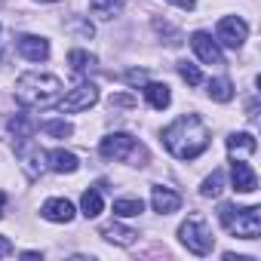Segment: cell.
Segmentation results:
<instances>
[{
  "mask_svg": "<svg viewBox=\"0 0 261 261\" xmlns=\"http://www.w3.org/2000/svg\"><path fill=\"white\" fill-rule=\"evenodd\" d=\"M218 221L224 224L227 233H233V237H240V240H255V237L261 233V209H258V206L237 209V206H230V203H221Z\"/></svg>",
  "mask_w": 261,
  "mask_h": 261,
  "instance_id": "cell-4",
  "label": "cell"
},
{
  "mask_svg": "<svg viewBox=\"0 0 261 261\" xmlns=\"http://www.w3.org/2000/svg\"><path fill=\"white\" fill-rule=\"evenodd\" d=\"M169 4H175L178 10H194V7H197V0H169Z\"/></svg>",
  "mask_w": 261,
  "mask_h": 261,
  "instance_id": "cell-29",
  "label": "cell"
},
{
  "mask_svg": "<svg viewBox=\"0 0 261 261\" xmlns=\"http://www.w3.org/2000/svg\"><path fill=\"white\" fill-rule=\"evenodd\" d=\"M151 206H154V212H160V215H172V212H178L181 197H178L172 188L154 185V188H151Z\"/></svg>",
  "mask_w": 261,
  "mask_h": 261,
  "instance_id": "cell-13",
  "label": "cell"
},
{
  "mask_svg": "<svg viewBox=\"0 0 261 261\" xmlns=\"http://www.w3.org/2000/svg\"><path fill=\"white\" fill-rule=\"evenodd\" d=\"M209 98H215V101H230L233 98V83L227 80V77H215V80H209Z\"/></svg>",
  "mask_w": 261,
  "mask_h": 261,
  "instance_id": "cell-21",
  "label": "cell"
},
{
  "mask_svg": "<svg viewBox=\"0 0 261 261\" xmlns=\"http://www.w3.org/2000/svg\"><path fill=\"white\" fill-rule=\"evenodd\" d=\"M40 215H43L46 221L68 224V221H74L77 209H74V203H71V200H65V197H53V200H46V203L40 206Z\"/></svg>",
  "mask_w": 261,
  "mask_h": 261,
  "instance_id": "cell-10",
  "label": "cell"
},
{
  "mask_svg": "<svg viewBox=\"0 0 261 261\" xmlns=\"http://www.w3.org/2000/svg\"><path fill=\"white\" fill-rule=\"evenodd\" d=\"M191 46H194V53H197L200 62H206V65H224L221 46H218V40H212V34L194 31V34H191Z\"/></svg>",
  "mask_w": 261,
  "mask_h": 261,
  "instance_id": "cell-9",
  "label": "cell"
},
{
  "mask_svg": "<svg viewBox=\"0 0 261 261\" xmlns=\"http://www.w3.org/2000/svg\"><path fill=\"white\" fill-rule=\"evenodd\" d=\"M4 203H7V197H4V194H0V215H4Z\"/></svg>",
  "mask_w": 261,
  "mask_h": 261,
  "instance_id": "cell-30",
  "label": "cell"
},
{
  "mask_svg": "<svg viewBox=\"0 0 261 261\" xmlns=\"http://www.w3.org/2000/svg\"><path fill=\"white\" fill-rule=\"evenodd\" d=\"M98 154L105 160H117V163H129V166H145L148 163V148L133 139L129 133H111L101 139Z\"/></svg>",
  "mask_w": 261,
  "mask_h": 261,
  "instance_id": "cell-3",
  "label": "cell"
},
{
  "mask_svg": "<svg viewBox=\"0 0 261 261\" xmlns=\"http://www.w3.org/2000/svg\"><path fill=\"white\" fill-rule=\"evenodd\" d=\"M178 74H181V80L185 83H191V86H197L203 77H200V68L194 65V62H178Z\"/></svg>",
  "mask_w": 261,
  "mask_h": 261,
  "instance_id": "cell-26",
  "label": "cell"
},
{
  "mask_svg": "<svg viewBox=\"0 0 261 261\" xmlns=\"http://www.w3.org/2000/svg\"><path fill=\"white\" fill-rule=\"evenodd\" d=\"M19 53L28 59V62H46L49 59V40L46 37H37V34H22L16 40Z\"/></svg>",
  "mask_w": 261,
  "mask_h": 261,
  "instance_id": "cell-11",
  "label": "cell"
},
{
  "mask_svg": "<svg viewBox=\"0 0 261 261\" xmlns=\"http://www.w3.org/2000/svg\"><path fill=\"white\" fill-rule=\"evenodd\" d=\"M145 98H148V105L154 111H163V108H169L172 92H169L166 83H145Z\"/></svg>",
  "mask_w": 261,
  "mask_h": 261,
  "instance_id": "cell-16",
  "label": "cell"
},
{
  "mask_svg": "<svg viewBox=\"0 0 261 261\" xmlns=\"http://www.w3.org/2000/svg\"><path fill=\"white\" fill-rule=\"evenodd\" d=\"M10 252H13V243H10L7 237H0V258H7Z\"/></svg>",
  "mask_w": 261,
  "mask_h": 261,
  "instance_id": "cell-28",
  "label": "cell"
},
{
  "mask_svg": "<svg viewBox=\"0 0 261 261\" xmlns=\"http://www.w3.org/2000/svg\"><path fill=\"white\" fill-rule=\"evenodd\" d=\"M65 95V86L56 74H43V71H28L16 80V101L25 108H37L46 111L53 105H59Z\"/></svg>",
  "mask_w": 261,
  "mask_h": 261,
  "instance_id": "cell-2",
  "label": "cell"
},
{
  "mask_svg": "<svg viewBox=\"0 0 261 261\" xmlns=\"http://www.w3.org/2000/svg\"><path fill=\"white\" fill-rule=\"evenodd\" d=\"M16 154H19V160H22V169H25L31 178H37V175L46 169V154H43L31 139H19V142H16Z\"/></svg>",
  "mask_w": 261,
  "mask_h": 261,
  "instance_id": "cell-8",
  "label": "cell"
},
{
  "mask_svg": "<svg viewBox=\"0 0 261 261\" xmlns=\"http://www.w3.org/2000/svg\"><path fill=\"white\" fill-rule=\"evenodd\" d=\"M126 83H129V86H145V83H148V74L139 71V68H133V71H126Z\"/></svg>",
  "mask_w": 261,
  "mask_h": 261,
  "instance_id": "cell-27",
  "label": "cell"
},
{
  "mask_svg": "<svg viewBox=\"0 0 261 261\" xmlns=\"http://www.w3.org/2000/svg\"><path fill=\"white\" fill-rule=\"evenodd\" d=\"M221 191H224V172H221V169H215V172L200 185V194H203V197H218Z\"/></svg>",
  "mask_w": 261,
  "mask_h": 261,
  "instance_id": "cell-24",
  "label": "cell"
},
{
  "mask_svg": "<svg viewBox=\"0 0 261 261\" xmlns=\"http://www.w3.org/2000/svg\"><path fill=\"white\" fill-rule=\"evenodd\" d=\"M246 37H249V25H246L240 16H224V19L218 22V31H215V40H218V43H224V46H230V49H240V46L246 43Z\"/></svg>",
  "mask_w": 261,
  "mask_h": 261,
  "instance_id": "cell-7",
  "label": "cell"
},
{
  "mask_svg": "<svg viewBox=\"0 0 261 261\" xmlns=\"http://www.w3.org/2000/svg\"><path fill=\"white\" fill-rule=\"evenodd\" d=\"M40 129H43L46 136H53V139H68V136L74 133V126H71L68 120H46Z\"/></svg>",
  "mask_w": 261,
  "mask_h": 261,
  "instance_id": "cell-25",
  "label": "cell"
},
{
  "mask_svg": "<svg viewBox=\"0 0 261 261\" xmlns=\"http://www.w3.org/2000/svg\"><path fill=\"white\" fill-rule=\"evenodd\" d=\"M160 139H163L166 151H169L172 157H178V160H194V157H200V154L209 148V142H212L209 126L203 123L200 114H181L178 120H172V123L163 129Z\"/></svg>",
  "mask_w": 261,
  "mask_h": 261,
  "instance_id": "cell-1",
  "label": "cell"
},
{
  "mask_svg": "<svg viewBox=\"0 0 261 261\" xmlns=\"http://www.w3.org/2000/svg\"><path fill=\"white\" fill-rule=\"evenodd\" d=\"M40 4H56V0H40Z\"/></svg>",
  "mask_w": 261,
  "mask_h": 261,
  "instance_id": "cell-31",
  "label": "cell"
},
{
  "mask_svg": "<svg viewBox=\"0 0 261 261\" xmlns=\"http://www.w3.org/2000/svg\"><path fill=\"white\" fill-rule=\"evenodd\" d=\"M101 237H105L108 243H114V246H133L139 233H136L133 227H123V224L114 221V224H105V227H101Z\"/></svg>",
  "mask_w": 261,
  "mask_h": 261,
  "instance_id": "cell-15",
  "label": "cell"
},
{
  "mask_svg": "<svg viewBox=\"0 0 261 261\" xmlns=\"http://www.w3.org/2000/svg\"><path fill=\"white\" fill-rule=\"evenodd\" d=\"M230 181H233V191H240V194H252V191H258L255 169H252L246 160H233V163H230Z\"/></svg>",
  "mask_w": 261,
  "mask_h": 261,
  "instance_id": "cell-12",
  "label": "cell"
},
{
  "mask_svg": "<svg viewBox=\"0 0 261 261\" xmlns=\"http://www.w3.org/2000/svg\"><path fill=\"white\" fill-rule=\"evenodd\" d=\"M46 169L62 172V175H71V172H77V169H80V160H77L71 151L56 148V151H49V154H46Z\"/></svg>",
  "mask_w": 261,
  "mask_h": 261,
  "instance_id": "cell-14",
  "label": "cell"
},
{
  "mask_svg": "<svg viewBox=\"0 0 261 261\" xmlns=\"http://www.w3.org/2000/svg\"><path fill=\"white\" fill-rule=\"evenodd\" d=\"M142 212H145V203L136 200V197L114 200V215H120V218H133V215H142Z\"/></svg>",
  "mask_w": 261,
  "mask_h": 261,
  "instance_id": "cell-20",
  "label": "cell"
},
{
  "mask_svg": "<svg viewBox=\"0 0 261 261\" xmlns=\"http://www.w3.org/2000/svg\"><path fill=\"white\" fill-rule=\"evenodd\" d=\"M101 206H105V200H101V188H89V191H83V197H80V212H83L86 218H98V215H101Z\"/></svg>",
  "mask_w": 261,
  "mask_h": 261,
  "instance_id": "cell-18",
  "label": "cell"
},
{
  "mask_svg": "<svg viewBox=\"0 0 261 261\" xmlns=\"http://www.w3.org/2000/svg\"><path fill=\"white\" fill-rule=\"evenodd\" d=\"M255 148H258V142H255L252 133H233V136H227V151L230 154H255Z\"/></svg>",
  "mask_w": 261,
  "mask_h": 261,
  "instance_id": "cell-19",
  "label": "cell"
},
{
  "mask_svg": "<svg viewBox=\"0 0 261 261\" xmlns=\"http://www.w3.org/2000/svg\"><path fill=\"white\" fill-rule=\"evenodd\" d=\"M89 13L101 22H111L123 13V0H89Z\"/></svg>",
  "mask_w": 261,
  "mask_h": 261,
  "instance_id": "cell-17",
  "label": "cell"
},
{
  "mask_svg": "<svg viewBox=\"0 0 261 261\" xmlns=\"http://www.w3.org/2000/svg\"><path fill=\"white\" fill-rule=\"evenodd\" d=\"M178 240H181V246H185L188 252H194V255H209L212 246H215V237H212L209 224H206L203 218H197V215L188 218V221H181Z\"/></svg>",
  "mask_w": 261,
  "mask_h": 261,
  "instance_id": "cell-5",
  "label": "cell"
},
{
  "mask_svg": "<svg viewBox=\"0 0 261 261\" xmlns=\"http://www.w3.org/2000/svg\"><path fill=\"white\" fill-rule=\"evenodd\" d=\"M10 129L16 133V139H31L37 126L31 123V117H28V114H16V117L10 120Z\"/></svg>",
  "mask_w": 261,
  "mask_h": 261,
  "instance_id": "cell-23",
  "label": "cell"
},
{
  "mask_svg": "<svg viewBox=\"0 0 261 261\" xmlns=\"http://www.w3.org/2000/svg\"><path fill=\"white\" fill-rule=\"evenodd\" d=\"M68 65H71L77 74H83V71L95 68V56L86 53V49H71V53H68Z\"/></svg>",
  "mask_w": 261,
  "mask_h": 261,
  "instance_id": "cell-22",
  "label": "cell"
},
{
  "mask_svg": "<svg viewBox=\"0 0 261 261\" xmlns=\"http://www.w3.org/2000/svg\"><path fill=\"white\" fill-rule=\"evenodd\" d=\"M95 101H98V86L95 83H77L74 89H68V95H62L59 108L65 114H80V111H89Z\"/></svg>",
  "mask_w": 261,
  "mask_h": 261,
  "instance_id": "cell-6",
  "label": "cell"
}]
</instances>
